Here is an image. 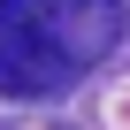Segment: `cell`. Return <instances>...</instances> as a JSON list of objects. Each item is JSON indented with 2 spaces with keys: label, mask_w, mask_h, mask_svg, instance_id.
Segmentation results:
<instances>
[{
  "label": "cell",
  "mask_w": 130,
  "mask_h": 130,
  "mask_svg": "<svg viewBox=\"0 0 130 130\" xmlns=\"http://www.w3.org/2000/svg\"><path fill=\"white\" fill-rule=\"evenodd\" d=\"M122 23L130 0H0V92H69L122 46Z\"/></svg>",
  "instance_id": "cell-1"
}]
</instances>
